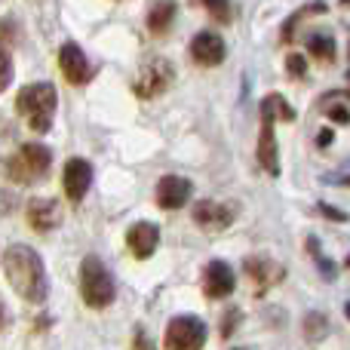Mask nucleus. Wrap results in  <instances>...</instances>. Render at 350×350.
Masks as SVG:
<instances>
[{"mask_svg": "<svg viewBox=\"0 0 350 350\" xmlns=\"http://www.w3.org/2000/svg\"><path fill=\"white\" fill-rule=\"evenodd\" d=\"M3 273L10 286L31 304H40L49 295V280L40 255L31 246H10L3 255Z\"/></svg>", "mask_w": 350, "mask_h": 350, "instance_id": "nucleus-1", "label": "nucleus"}, {"mask_svg": "<svg viewBox=\"0 0 350 350\" xmlns=\"http://www.w3.org/2000/svg\"><path fill=\"white\" fill-rule=\"evenodd\" d=\"M16 108L34 133H49L53 129V114H55V86L53 83L25 86L16 98Z\"/></svg>", "mask_w": 350, "mask_h": 350, "instance_id": "nucleus-2", "label": "nucleus"}, {"mask_svg": "<svg viewBox=\"0 0 350 350\" xmlns=\"http://www.w3.org/2000/svg\"><path fill=\"white\" fill-rule=\"evenodd\" d=\"M80 295L96 310L108 308V304L114 301V295H117L114 277H111V271L102 265L98 255H86L83 265H80Z\"/></svg>", "mask_w": 350, "mask_h": 350, "instance_id": "nucleus-3", "label": "nucleus"}, {"mask_svg": "<svg viewBox=\"0 0 350 350\" xmlns=\"http://www.w3.org/2000/svg\"><path fill=\"white\" fill-rule=\"evenodd\" d=\"M49 163H53V151L46 145H40V142H28V145H22L16 151L6 172L18 185H31V181H40L49 172Z\"/></svg>", "mask_w": 350, "mask_h": 350, "instance_id": "nucleus-4", "label": "nucleus"}, {"mask_svg": "<svg viewBox=\"0 0 350 350\" xmlns=\"http://www.w3.org/2000/svg\"><path fill=\"white\" fill-rule=\"evenodd\" d=\"M166 350H203L206 345V323L197 317H175L166 326Z\"/></svg>", "mask_w": 350, "mask_h": 350, "instance_id": "nucleus-5", "label": "nucleus"}, {"mask_svg": "<svg viewBox=\"0 0 350 350\" xmlns=\"http://www.w3.org/2000/svg\"><path fill=\"white\" fill-rule=\"evenodd\" d=\"M172 77H175V71H172L170 62H166V59H151V62H145V65H142V71H139V77H135L133 90H135V96H142V98L160 96L163 90H170Z\"/></svg>", "mask_w": 350, "mask_h": 350, "instance_id": "nucleus-6", "label": "nucleus"}, {"mask_svg": "<svg viewBox=\"0 0 350 350\" xmlns=\"http://www.w3.org/2000/svg\"><path fill=\"white\" fill-rule=\"evenodd\" d=\"M243 267H246L249 280L255 283V295H265V292H271L273 286H277L280 280L286 277L283 265H277V261L267 258V255H249Z\"/></svg>", "mask_w": 350, "mask_h": 350, "instance_id": "nucleus-7", "label": "nucleus"}, {"mask_svg": "<svg viewBox=\"0 0 350 350\" xmlns=\"http://www.w3.org/2000/svg\"><path fill=\"white\" fill-rule=\"evenodd\" d=\"M62 185H65L68 200H71V203H80L92 185V163L83 157H71L65 163V172H62Z\"/></svg>", "mask_w": 350, "mask_h": 350, "instance_id": "nucleus-8", "label": "nucleus"}, {"mask_svg": "<svg viewBox=\"0 0 350 350\" xmlns=\"http://www.w3.org/2000/svg\"><path fill=\"white\" fill-rule=\"evenodd\" d=\"M59 68H62L68 83H74V86L90 83L92 80V65L77 43H65V46L59 49Z\"/></svg>", "mask_w": 350, "mask_h": 350, "instance_id": "nucleus-9", "label": "nucleus"}, {"mask_svg": "<svg viewBox=\"0 0 350 350\" xmlns=\"http://www.w3.org/2000/svg\"><path fill=\"white\" fill-rule=\"evenodd\" d=\"M191 55L197 65H206V68H215L224 62V55H228V46H224V40L218 34H212V31H200L197 37L191 40Z\"/></svg>", "mask_w": 350, "mask_h": 350, "instance_id": "nucleus-10", "label": "nucleus"}, {"mask_svg": "<svg viewBox=\"0 0 350 350\" xmlns=\"http://www.w3.org/2000/svg\"><path fill=\"white\" fill-rule=\"evenodd\" d=\"M191 178H181V175H163L157 181V206L163 209H181V206L191 200Z\"/></svg>", "mask_w": 350, "mask_h": 350, "instance_id": "nucleus-11", "label": "nucleus"}, {"mask_svg": "<svg viewBox=\"0 0 350 350\" xmlns=\"http://www.w3.org/2000/svg\"><path fill=\"white\" fill-rule=\"evenodd\" d=\"M237 212L228 203H215V200H203L193 206V221L206 230H224L228 224H234Z\"/></svg>", "mask_w": 350, "mask_h": 350, "instance_id": "nucleus-12", "label": "nucleus"}, {"mask_svg": "<svg viewBox=\"0 0 350 350\" xmlns=\"http://www.w3.org/2000/svg\"><path fill=\"white\" fill-rule=\"evenodd\" d=\"M203 292L209 298H228L234 292V271H230V265H224L221 258L209 261L203 273Z\"/></svg>", "mask_w": 350, "mask_h": 350, "instance_id": "nucleus-13", "label": "nucleus"}, {"mask_svg": "<svg viewBox=\"0 0 350 350\" xmlns=\"http://www.w3.org/2000/svg\"><path fill=\"white\" fill-rule=\"evenodd\" d=\"M126 243H129V249H133L139 258H151L154 249L160 246V228L157 224H151V221L133 224L129 234H126Z\"/></svg>", "mask_w": 350, "mask_h": 350, "instance_id": "nucleus-14", "label": "nucleus"}, {"mask_svg": "<svg viewBox=\"0 0 350 350\" xmlns=\"http://www.w3.org/2000/svg\"><path fill=\"white\" fill-rule=\"evenodd\" d=\"M28 224L34 230H55L62 224V209L55 200H31L28 203Z\"/></svg>", "mask_w": 350, "mask_h": 350, "instance_id": "nucleus-15", "label": "nucleus"}, {"mask_svg": "<svg viewBox=\"0 0 350 350\" xmlns=\"http://www.w3.org/2000/svg\"><path fill=\"white\" fill-rule=\"evenodd\" d=\"M258 163L265 166L267 175H280V151H277V139H273V120H261Z\"/></svg>", "mask_w": 350, "mask_h": 350, "instance_id": "nucleus-16", "label": "nucleus"}, {"mask_svg": "<svg viewBox=\"0 0 350 350\" xmlns=\"http://www.w3.org/2000/svg\"><path fill=\"white\" fill-rule=\"evenodd\" d=\"M258 114H261V120H283V123L295 120V108H292L283 96H277V92H273V96H267V98H261Z\"/></svg>", "mask_w": 350, "mask_h": 350, "instance_id": "nucleus-17", "label": "nucleus"}, {"mask_svg": "<svg viewBox=\"0 0 350 350\" xmlns=\"http://www.w3.org/2000/svg\"><path fill=\"white\" fill-rule=\"evenodd\" d=\"M172 18H175V0H157V3L151 6V12H148V28L163 34L172 25Z\"/></svg>", "mask_w": 350, "mask_h": 350, "instance_id": "nucleus-18", "label": "nucleus"}, {"mask_svg": "<svg viewBox=\"0 0 350 350\" xmlns=\"http://www.w3.org/2000/svg\"><path fill=\"white\" fill-rule=\"evenodd\" d=\"M326 10H329V6L323 3V0H314V3H308V6H301V10H295V12L289 16V22L283 25V34H280V37H283V43H292V40H295V25H298V22H304V18L314 16V12H326Z\"/></svg>", "mask_w": 350, "mask_h": 350, "instance_id": "nucleus-19", "label": "nucleus"}, {"mask_svg": "<svg viewBox=\"0 0 350 350\" xmlns=\"http://www.w3.org/2000/svg\"><path fill=\"white\" fill-rule=\"evenodd\" d=\"M308 49H310V55H317V59L332 62L335 59V37L326 34V31H314V34L308 37Z\"/></svg>", "mask_w": 350, "mask_h": 350, "instance_id": "nucleus-20", "label": "nucleus"}, {"mask_svg": "<svg viewBox=\"0 0 350 350\" xmlns=\"http://www.w3.org/2000/svg\"><path fill=\"white\" fill-rule=\"evenodd\" d=\"M203 6L209 10V16L215 18V22L228 25L230 18H234V10H230V0H203Z\"/></svg>", "mask_w": 350, "mask_h": 350, "instance_id": "nucleus-21", "label": "nucleus"}, {"mask_svg": "<svg viewBox=\"0 0 350 350\" xmlns=\"http://www.w3.org/2000/svg\"><path fill=\"white\" fill-rule=\"evenodd\" d=\"M335 98H338L335 105L326 98V105H329V117H332L335 123H347V114H350V108H347V92H338Z\"/></svg>", "mask_w": 350, "mask_h": 350, "instance_id": "nucleus-22", "label": "nucleus"}, {"mask_svg": "<svg viewBox=\"0 0 350 350\" xmlns=\"http://www.w3.org/2000/svg\"><path fill=\"white\" fill-rule=\"evenodd\" d=\"M12 80V62H10V53L6 49H0V92L10 86Z\"/></svg>", "mask_w": 350, "mask_h": 350, "instance_id": "nucleus-23", "label": "nucleus"}, {"mask_svg": "<svg viewBox=\"0 0 350 350\" xmlns=\"http://www.w3.org/2000/svg\"><path fill=\"white\" fill-rule=\"evenodd\" d=\"M286 65H289L292 77H304V74H308V62H304V55H298V53H292L289 59H286Z\"/></svg>", "mask_w": 350, "mask_h": 350, "instance_id": "nucleus-24", "label": "nucleus"}, {"mask_svg": "<svg viewBox=\"0 0 350 350\" xmlns=\"http://www.w3.org/2000/svg\"><path fill=\"white\" fill-rule=\"evenodd\" d=\"M133 345H135V350H154V345H151V338L145 335V329H135V335H133Z\"/></svg>", "mask_w": 350, "mask_h": 350, "instance_id": "nucleus-25", "label": "nucleus"}, {"mask_svg": "<svg viewBox=\"0 0 350 350\" xmlns=\"http://www.w3.org/2000/svg\"><path fill=\"white\" fill-rule=\"evenodd\" d=\"M237 323H240V314H237V310H234V314H228V317H224V320H221V335H230V332H234V329H237Z\"/></svg>", "mask_w": 350, "mask_h": 350, "instance_id": "nucleus-26", "label": "nucleus"}, {"mask_svg": "<svg viewBox=\"0 0 350 350\" xmlns=\"http://www.w3.org/2000/svg\"><path fill=\"white\" fill-rule=\"evenodd\" d=\"M6 323H10V314H6V304H3V298H0V332L6 329Z\"/></svg>", "mask_w": 350, "mask_h": 350, "instance_id": "nucleus-27", "label": "nucleus"}, {"mask_svg": "<svg viewBox=\"0 0 350 350\" xmlns=\"http://www.w3.org/2000/svg\"><path fill=\"white\" fill-rule=\"evenodd\" d=\"M332 139H335V135H332V133H329V129H323V133H320V148L332 145Z\"/></svg>", "mask_w": 350, "mask_h": 350, "instance_id": "nucleus-28", "label": "nucleus"}, {"mask_svg": "<svg viewBox=\"0 0 350 350\" xmlns=\"http://www.w3.org/2000/svg\"><path fill=\"white\" fill-rule=\"evenodd\" d=\"M234 350H246V347H234Z\"/></svg>", "mask_w": 350, "mask_h": 350, "instance_id": "nucleus-29", "label": "nucleus"}]
</instances>
